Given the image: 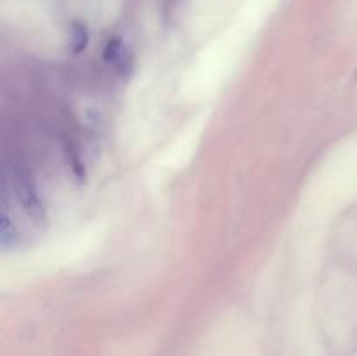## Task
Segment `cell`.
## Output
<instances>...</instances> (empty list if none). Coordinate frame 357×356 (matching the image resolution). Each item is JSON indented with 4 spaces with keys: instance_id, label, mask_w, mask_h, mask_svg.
<instances>
[{
    "instance_id": "6da1fadb",
    "label": "cell",
    "mask_w": 357,
    "mask_h": 356,
    "mask_svg": "<svg viewBox=\"0 0 357 356\" xmlns=\"http://www.w3.org/2000/svg\"><path fill=\"white\" fill-rule=\"evenodd\" d=\"M13 184L17 199H20V202L23 205V208L33 216L35 222H42V218H44V208H42L40 199H38L35 188L31 187L30 180H28L23 173H17L16 171L13 177Z\"/></svg>"
}]
</instances>
